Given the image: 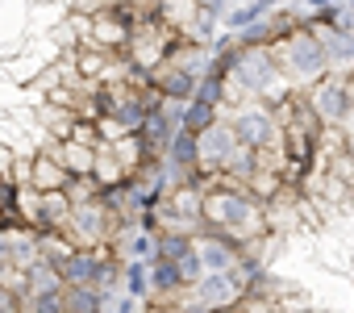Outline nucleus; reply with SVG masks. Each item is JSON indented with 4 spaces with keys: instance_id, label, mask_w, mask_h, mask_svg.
<instances>
[{
    "instance_id": "nucleus-1",
    "label": "nucleus",
    "mask_w": 354,
    "mask_h": 313,
    "mask_svg": "<svg viewBox=\"0 0 354 313\" xmlns=\"http://www.w3.org/2000/svg\"><path fill=\"white\" fill-rule=\"evenodd\" d=\"M217 217H221V222H234V226H242V222H246V205H242V201H230V197H221V201H217Z\"/></svg>"
},
{
    "instance_id": "nucleus-2",
    "label": "nucleus",
    "mask_w": 354,
    "mask_h": 313,
    "mask_svg": "<svg viewBox=\"0 0 354 313\" xmlns=\"http://www.w3.org/2000/svg\"><path fill=\"white\" fill-rule=\"evenodd\" d=\"M317 105H321V113H325V117H342V105H346V100H342V92H337V88H325V92L317 96Z\"/></svg>"
},
{
    "instance_id": "nucleus-3",
    "label": "nucleus",
    "mask_w": 354,
    "mask_h": 313,
    "mask_svg": "<svg viewBox=\"0 0 354 313\" xmlns=\"http://www.w3.org/2000/svg\"><path fill=\"white\" fill-rule=\"evenodd\" d=\"M205 255H209V263H225V251H221V247H209Z\"/></svg>"
}]
</instances>
